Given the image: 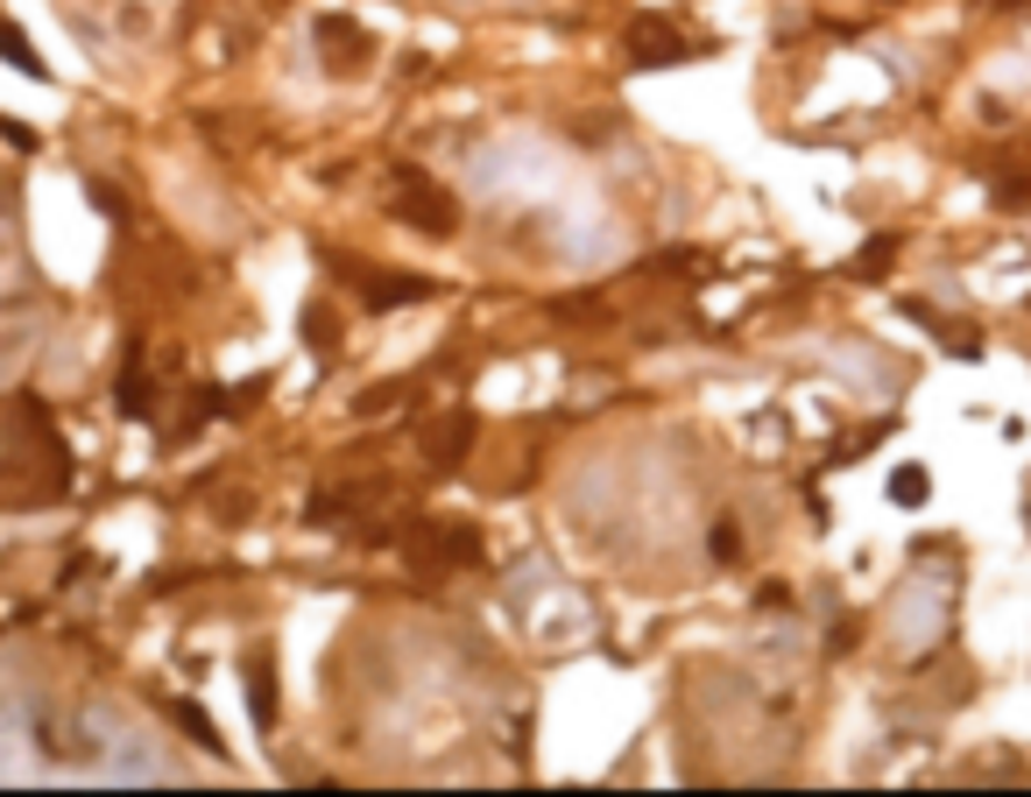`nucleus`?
<instances>
[{
	"label": "nucleus",
	"mask_w": 1031,
	"mask_h": 797,
	"mask_svg": "<svg viewBox=\"0 0 1031 797\" xmlns=\"http://www.w3.org/2000/svg\"><path fill=\"white\" fill-rule=\"evenodd\" d=\"M410 396V381H375L368 396H360V417H375V410H389V402H404Z\"/></svg>",
	"instance_id": "nucleus-14"
},
{
	"label": "nucleus",
	"mask_w": 1031,
	"mask_h": 797,
	"mask_svg": "<svg viewBox=\"0 0 1031 797\" xmlns=\"http://www.w3.org/2000/svg\"><path fill=\"white\" fill-rule=\"evenodd\" d=\"M714 558H721V565H735V558H742V537H735V522H721V530H714Z\"/></svg>",
	"instance_id": "nucleus-15"
},
{
	"label": "nucleus",
	"mask_w": 1031,
	"mask_h": 797,
	"mask_svg": "<svg viewBox=\"0 0 1031 797\" xmlns=\"http://www.w3.org/2000/svg\"><path fill=\"white\" fill-rule=\"evenodd\" d=\"M247 698H255V721L276 727V664H269V650H255V664H247Z\"/></svg>",
	"instance_id": "nucleus-9"
},
{
	"label": "nucleus",
	"mask_w": 1031,
	"mask_h": 797,
	"mask_svg": "<svg viewBox=\"0 0 1031 797\" xmlns=\"http://www.w3.org/2000/svg\"><path fill=\"white\" fill-rule=\"evenodd\" d=\"M170 721L184 727V742H198L205 755H226V742L213 734V721H205V706H191V698H170Z\"/></svg>",
	"instance_id": "nucleus-11"
},
{
	"label": "nucleus",
	"mask_w": 1031,
	"mask_h": 797,
	"mask_svg": "<svg viewBox=\"0 0 1031 797\" xmlns=\"http://www.w3.org/2000/svg\"><path fill=\"white\" fill-rule=\"evenodd\" d=\"M368 57H375V35L360 29L354 14H318V64H326L333 78L368 71Z\"/></svg>",
	"instance_id": "nucleus-5"
},
{
	"label": "nucleus",
	"mask_w": 1031,
	"mask_h": 797,
	"mask_svg": "<svg viewBox=\"0 0 1031 797\" xmlns=\"http://www.w3.org/2000/svg\"><path fill=\"white\" fill-rule=\"evenodd\" d=\"M333 268L354 276V297L368 310H404L431 297V276H417V268H368V262H333Z\"/></svg>",
	"instance_id": "nucleus-2"
},
{
	"label": "nucleus",
	"mask_w": 1031,
	"mask_h": 797,
	"mask_svg": "<svg viewBox=\"0 0 1031 797\" xmlns=\"http://www.w3.org/2000/svg\"><path fill=\"white\" fill-rule=\"evenodd\" d=\"M989 8H1031V0H989Z\"/></svg>",
	"instance_id": "nucleus-16"
},
{
	"label": "nucleus",
	"mask_w": 1031,
	"mask_h": 797,
	"mask_svg": "<svg viewBox=\"0 0 1031 797\" xmlns=\"http://www.w3.org/2000/svg\"><path fill=\"white\" fill-rule=\"evenodd\" d=\"M622 50L629 64H685V57H706L685 29H672L664 14H636V22L622 29Z\"/></svg>",
	"instance_id": "nucleus-3"
},
{
	"label": "nucleus",
	"mask_w": 1031,
	"mask_h": 797,
	"mask_svg": "<svg viewBox=\"0 0 1031 797\" xmlns=\"http://www.w3.org/2000/svg\"><path fill=\"white\" fill-rule=\"evenodd\" d=\"M396 219H410L417 233L446 241V233L460 226V198H452L446 184H431L425 170H396Z\"/></svg>",
	"instance_id": "nucleus-1"
},
{
	"label": "nucleus",
	"mask_w": 1031,
	"mask_h": 797,
	"mask_svg": "<svg viewBox=\"0 0 1031 797\" xmlns=\"http://www.w3.org/2000/svg\"><path fill=\"white\" fill-rule=\"evenodd\" d=\"M473 438H481V417H473V410L438 417V423H431V438H425V445H431V466H438V473H452V466L473 452Z\"/></svg>",
	"instance_id": "nucleus-6"
},
{
	"label": "nucleus",
	"mask_w": 1031,
	"mask_h": 797,
	"mask_svg": "<svg viewBox=\"0 0 1031 797\" xmlns=\"http://www.w3.org/2000/svg\"><path fill=\"white\" fill-rule=\"evenodd\" d=\"M404 551L410 558H431V565H481V530L473 522H417V530L404 537Z\"/></svg>",
	"instance_id": "nucleus-4"
},
{
	"label": "nucleus",
	"mask_w": 1031,
	"mask_h": 797,
	"mask_svg": "<svg viewBox=\"0 0 1031 797\" xmlns=\"http://www.w3.org/2000/svg\"><path fill=\"white\" fill-rule=\"evenodd\" d=\"M304 346H312L318 360H333V346H339V310L333 304H304Z\"/></svg>",
	"instance_id": "nucleus-10"
},
{
	"label": "nucleus",
	"mask_w": 1031,
	"mask_h": 797,
	"mask_svg": "<svg viewBox=\"0 0 1031 797\" xmlns=\"http://www.w3.org/2000/svg\"><path fill=\"white\" fill-rule=\"evenodd\" d=\"M897 255H905V241H897V233H876L862 255H855V283H890Z\"/></svg>",
	"instance_id": "nucleus-8"
},
{
	"label": "nucleus",
	"mask_w": 1031,
	"mask_h": 797,
	"mask_svg": "<svg viewBox=\"0 0 1031 797\" xmlns=\"http://www.w3.org/2000/svg\"><path fill=\"white\" fill-rule=\"evenodd\" d=\"M113 410H121V417H149V410H156V381L142 375V360H127V375L113 381Z\"/></svg>",
	"instance_id": "nucleus-7"
},
{
	"label": "nucleus",
	"mask_w": 1031,
	"mask_h": 797,
	"mask_svg": "<svg viewBox=\"0 0 1031 797\" xmlns=\"http://www.w3.org/2000/svg\"><path fill=\"white\" fill-rule=\"evenodd\" d=\"M926 494H932V473H926V466H897V473H890V501H897V509H919Z\"/></svg>",
	"instance_id": "nucleus-12"
},
{
	"label": "nucleus",
	"mask_w": 1031,
	"mask_h": 797,
	"mask_svg": "<svg viewBox=\"0 0 1031 797\" xmlns=\"http://www.w3.org/2000/svg\"><path fill=\"white\" fill-rule=\"evenodd\" d=\"M0 57H8V64H22L29 78H43V57H35V50H29V35H22V29H14V22H0Z\"/></svg>",
	"instance_id": "nucleus-13"
}]
</instances>
